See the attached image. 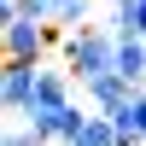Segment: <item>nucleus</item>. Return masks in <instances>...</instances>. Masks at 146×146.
<instances>
[{"mask_svg":"<svg viewBox=\"0 0 146 146\" xmlns=\"http://www.w3.org/2000/svg\"><path fill=\"white\" fill-rule=\"evenodd\" d=\"M64 70L82 82V88L100 82V76H111L117 70V29L111 23H88V29L64 35Z\"/></svg>","mask_w":146,"mask_h":146,"instance_id":"1","label":"nucleus"},{"mask_svg":"<svg viewBox=\"0 0 146 146\" xmlns=\"http://www.w3.org/2000/svg\"><path fill=\"white\" fill-rule=\"evenodd\" d=\"M0 35H6V64H41V53L53 41L64 47V29H58V23H29V18L0 23Z\"/></svg>","mask_w":146,"mask_h":146,"instance_id":"2","label":"nucleus"},{"mask_svg":"<svg viewBox=\"0 0 146 146\" xmlns=\"http://www.w3.org/2000/svg\"><path fill=\"white\" fill-rule=\"evenodd\" d=\"M64 105H76L70 100V70H47L41 64V82H35V100H29L23 117H47V111H64Z\"/></svg>","mask_w":146,"mask_h":146,"instance_id":"3","label":"nucleus"},{"mask_svg":"<svg viewBox=\"0 0 146 146\" xmlns=\"http://www.w3.org/2000/svg\"><path fill=\"white\" fill-rule=\"evenodd\" d=\"M35 82H41V64H6V76H0V100H6V111H29L35 100Z\"/></svg>","mask_w":146,"mask_h":146,"instance_id":"4","label":"nucleus"},{"mask_svg":"<svg viewBox=\"0 0 146 146\" xmlns=\"http://www.w3.org/2000/svg\"><path fill=\"white\" fill-rule=\"evenodd\" d=\"M82 94H88V105H94V111H100V117H111V111H123V105L129 100H135V82H129V76H117V70H111V76H100V82H88V88H82Z\"/></svg>","mask_w":146,"mask_h":146,"instance_id":"5","label":"nucleus"},{"mask_svg":"<svg viewBox=\"0 0 146 146\" xmlns=\"http://www.w3.org/2000/svg\"><path fill=\"white\" fill-rule=\"evenodd\" d=\"M117 76H129L135 88L146 82V41H135V35H117Z\"/></svg>","mask_w":146,"mask_h":146,"instance_id":"6","label":"nucleus"},{"mask_svg":"<svg viewBox=\"0 0 146 146\" xmlns=\"http://www.w3.org/2000/svg\"><path fill=\"white\" fill-rule=\"evenodd\" d=\"M111 29L146 41V0H111Z\"/></svg>","mask_w":146,"mask_h":146,"instance_id":"7","label":"nucleus"},{"mask_svg":"<svg viewBox=\"0 0 146 146\" xmlns=\"http://www.w3.org/2000/svg\"><path fill=\"white\" fill-rule=\"evenodd\" d=\"M88 12H94V0H53V23H58L64 35L88 29Z\"/></svg>","mask_w":146,"mask_h":146,"instance_id":"8","label":"nucleus"},{"mask_svg":"<svg viewBox=\"0 0 146 146\" xmlns=\"http://www.w3.org/2000/svg\"><path fill=\"white\" fill-rule=\"evenodd\" d=\"M70 146H123V135H117V123H111V117H100V111H94V117H88V129H82Z\"/></svg>","mask_w":146,"mask_h":146,"instance_id":"9","label":"nucleus"},{"mask_svg":"<svg viewBox=\"0 0 146 146\" xmlns=\"http://www.w3.org/2000/svg\"><path fill=\"white\" fill-rule=\"evenodd\" d=\"M0 146H47V140L35 135L29 123H23V129H6V140H0Z\"/></svg>","mask_w":146,"mask_h":146,"instance_id":"10","label":"nucleus"}]
</instances>
